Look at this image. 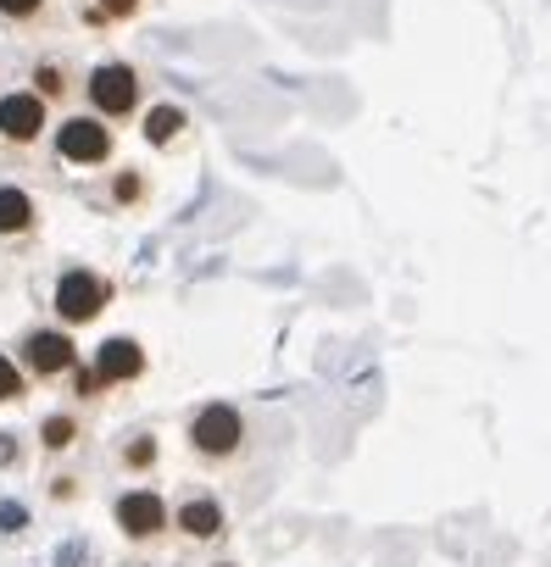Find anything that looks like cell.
I'll return each instance as SVG.
<instances>
[{
  "label": "cell",
  "instance_id": "6da1fadb",
  "mask_svg": "<svg viewBox=\"0 0 551 567\" xmlns=\"http://www.w3.org/2000/svg\"><path fill=\"white\" fill-rule=\"evenodd\" d=\"M239 434H245V423H239L234 406H206V412L190 423V445H195L201 456H228V451H239Z\"/></svg>",
  "mask_w": 551,
  "mask_h": 567
},
{
  "label": "cell",
  "instance_id": "8fae6325",
  "mask_svg": "<svg viewBox=\"0 0 551 567\" xmlns=\"http://www.w3.org/2000/svg\"><path fill=\"white\" fill-rule=\"evenodd\" d=\"M178 128H184V112H178V106H151V117H145V140L167 145Z\"/></svg>",
  "mask_w": 551,
  "mask_h": 567
},
{
  "label": "cell",
  "instance_id": "ba28073f",
  "mask_svg": "<svg viewBox=\"0 0 551 567\" xmlns=\"http://www.w3.org/2000/svg\"><path fill=\"white\" fill-rule=\"evenodd\" d=\"M95 373H101V384H129V379L145 373V351L134 340H106L101 357H95Z\"/></svg>",
  "mask_w": 551,
  "mask_h": 567
},
{
  "label": "cell",
  "instance_id": "5b68a950",
  "mask_svg": "<svg viewBox=\"0 0 551 567\" xmlns=\"http://www.w3.org/2000/svg\"><path fill=\"white\" fill-rule=\"evenodd\" d=\"M118 528H123L129 539H151V534H162V528H167V506H162V495H151V489H129V495L118 501Z\"/></svg>",
  "mask_w": 551,
  "mask_h": 567
},
{
  "label": "cell",
  "instance_id": "9a60e30c",
  "mask_svg": "<svg viewBox=\"0 0 551 567\" xmlns=\"http://www.w3.org/2000/svg\"><path fill=\"white\" fill-rule=\"evenodd\" d=\"M151 456H156V445H151V440H134V445H129V462H134V467H145Z\"/></svg>",
  "mask_w": 551,
  "mask_h": 567
},
{
  "label": "cell",
  "instance_id": "7c38bea8",
  "mask_svg": "<svg viewBox=\"0 0 551 567\" xmlns=\"http://www.w3.org/2000/svg\"><path fill=\"white\" fill-rule=\"evenodd\" d=\"M18 395H23V373H18V362L0 357V401H18Z\"/></svg>",
  "mask_w": 551,
  "mask_h": 567
},
{
  "label": "cell",
  "instance_id": "9c48e42d",
  "mask_svg": "<svg viewBox=\"0 0 551 567\" xmlns=\"http://www.w3.org/2000/svg\"><path fill=\"white\" fill-rule=\"evenodd\" d=\"M178 528L190 539H217L223 534V506L217 501H184L178 506Z\"/></svg>",
  "mask_w": 551,
  "mask_h": 567
},
{
  "label": "cell",
  "instance_id": "277c9868",
  "mask_svg": "<svg viewBox=\"0 0 551 567\" xmlns=\"http://www.w3.org/2000/svg\"><path fill=\"white\" fill-rule=\"evenodd\" d=\"M57 151L68 156V162H106L112 156V134H106V123H95V117H73V123H62V134H57Z\"/></svg>",
  "mask_w": 551,
  "mask_h": 567
},
{
  "label": "cell",
  "instance_id": "e0dca14e",
  "mask_svg": "<svg viewBox=\"0 0 551 567\" xmlns=\"http://www.w3.org/2000/svg\"><path fill=\"white\" fill-rule=\"evenodd\" d=\"M40 90L57 95V90H62V73H57V68H40Z\"/></svg>",
  "mask_w": 551,
  "mask_h": 567
},
{
  "label": "cell",
  "instance_id": "2e32d148",
  "mask_svg": "<svg viewBox=\"0 0 551 567\" xmlns=\"http://www.w3.org/2000/svg\"><path fill=\"white\" fill-rule=\"evenodd\" d=\"M134 0H101V18H129Z\"/></svg>",
  "mask_w": 551,
  "mask_h": 567
},
{
  "label": "cell",
  "instance_id": "5bb4252c",
  "mask_svg": "<svg viewBox=\"0 0 551 567\" xmlns=\"http://www.w3.org/2000/svg\"><path fill=\"white\" fill-rule=\"evenodd\" d=\"M0 12H7V18H34L40 0H0Z\"/></svg>",
  "mask_w": 551,
  "mask_h": 567
},
{
  "label": "cell",
  "instance_id": "ac0fdd59",
  "mask_svg": "<svg viewBox=\"0 0 551 567\" xmlns=\"http://www.w3.org/2000/svg\"><path fill=\"white\" fill-rule=\"evenodd\" d=\"M223 567H228V561H223Z\"/></svg>",
  "mask_w": 551,
  "mask_h": 567
},
{
  "label": "cell",
  "instance_id": "4fadbf2b",
  "mask_svg": "<svg viewBox=\"0 0 551 567\" xmlns=\"http://www.w3.org/2000/svg\"><path fill=\"white\" fill-rule=\"evenodd\" d=\"M73 434H79V429H73V417H51V423H45V445H51V451L73 445Z\"/></svg>",
  "mask_w": 551,
  "mask_h": 567
},
{
  "label": "cell",
  "instance_id": "7a4b0ae2",
  "mask_svg": "<svg viewBox=\"0 0 551 567\" xmlns=\"http://www.w3.org/2000/svg\"><path fill=\"white\" fill-rule=\"evenodd\" d=\"M101 307H106V284H101L95 272H84V267L62 272V284H57V312H62L68 323H90Z\"/></svg>",
  "mask_w": 551,
  "mask_h": 567
},
{
  "label": "cell",
  "instance_id": "8992f818",
  "mask_svg": "<svg viewBox=\"0 0 551 567\" xmlns=\"http://www.w3.org/2000/svg\"><path fill=\"white\" fill-rule=\"evenodd\" d=\"M40 128H45V101L40 95H7L0 101V134L7 140L29 145V140H40Z\"/></svg>",
  "mask_w": 551,
  "mask_h": 567
},
{
  "label": "cell",
  "instance_id": "52a82bcc",
  "mask_svg": "<svg viewBox=\"0 0 551 567\" xmlns=\"http://www.w3.org/2000/svg\"><path fill=\"white\" fill-rule=\"evenodd\" d=\"M23 357H29V368H34L40 379H57V373H68V368H73V340H68V334H57V329H40V334H29Z\"/></svg>",
  "mask_w": 551,
  "mask_h": 567
},
{
  "label": "cell",
  "instance_id": "30bf717a",
  "mask_svg": "<svg viewBox=\"0 0 551 567\" xmlns=\"http://www.w3.org/2000/svg\"><path fill=\"white\" fill-rule=\"evenodd\" d=\"M34 223V200L23 189H0V234H23Z\"/></svg>",
  "mask_w": 551,
  "mask_h": 567
},
{
  "label": "cell",
  "instance_id": "3957f363",
  "mask_svg": "<svg viewBox=\"0 0 551 567\" xmlns=\"http://www.w3.org/2000/svg\"><path fill=\"white\" fill-rule=\"evenodd\" d=\"M90 101H95V112H106V117L134 112V101H140V79H134V68H123V62L95 68V79H90Z\"/></svg>",
  "mask_w": 551,
  "mask_h": 567
}]
</instances>
